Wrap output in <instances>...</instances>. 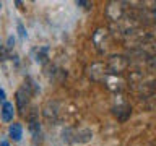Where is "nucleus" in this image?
<instances>
[{"label": "nucleus", "instance_id": "nucleus-7", "mask_svg": "<svg viewBox=\"0 0 156 146\" xmlns=\"http://www.w3.org/2000/svg\"><path fill=\"white\" fill-rule=\"evenodd\" d=\"M3 58H5V55H3V49L0 47V60H3Z\"/></svg>", "mask_w": 156, "mask_h": 146}, {"label": "nucleus", "instance_id": "nucleus-5", "mask_svg": "<svg viewBox=\"0 0 156 146\" xmlns=\"http://www.w3.org/2000/svg\"><path fill=\"white\" fill-rule=\"evenodd\" d=\"M5 97H7V96H5V91L2 89V88H0V102H2V104L5 102Z\"/></svg>", "mask_w": 156, "mask_h": 146}, {"label": "nucleus", "instance_id": "nucleus-1", "mask_svg": "<svg viewBox=\"0 0 156 146\" xmlns=\"http://www.w3.org/2000/svg\"><path fill=\"white\" fill-rule=\"evenodd\" d=\"M28 91L24 89V88H21V89H18L16 91V106H18V109L20 112H23L24 109H26V106H28Z\"/></svg>", "mask_w": 156, "mask_h": 146}, {"label": "nucleus", "instance_id": "nucleus-8", "mask_svg": "<svg viewBox=\"0 0 156 146\" xmlns=\"http://www.w3.org/2000/svg\"><path fill=\"white\" fill-rule=\"evenodd\" d=\"M0 146H10V144L7 143V141H2V143H0Z\"/></svg>", "mask_w": 156, "mask_h": 146}, {"label": "nucleus", "instance_id": "nucleus-9", "mask_svg": "<svg viewBox=\"0 0 156 146\" xmlns=\"http://www.w3.org/2000/svg\"><path fill=\"white\" fill-rule=\"evenodd\" d=\"M0 7H2V3H0Z\"/></svg>", "mask_w": 156, "mask_h": 146}, {"label": "nucleus", "instance_id": "nucleus-2", "mask_svg": "<svg viewBox=\"0 0 156 146\" xmlns=\"http://www.w3.org/2000/svg\"><path fill=\"white\" fill-rule=\"evenodd\" d=\"M13 114H15L13 104H12V102H7V101H5L3 106H2V120H3V122L13 120Z\"/></svg>", "mask_w": 156, "mask_h": 146}, {"label": "nucleus", "instance_id": "nucleus-3", "mask_svg": "<svg viewBox=\"0 0 156 146\" xmlns=\"http://www.w3.org/2000/svg\"><path fill=\"white\" fill-rule=\"evenodd\" d=\"M23 136V128L20 123H13L12 127H10V138H12L13 141H20Z\"/></svg>", "mask_w": 156, "mask_h": 146}, {"label": "nucleus", "instance_id": "nucleus-6", "mask_svg": "<svg viewBox=\"0 0 156 146\" xmlns=\"http://www.w3.org/2000/svg\"><path fill=\"white\" fill-rule=\"evenodd\" d=\"M13 42H15V41H13V37L10 36V37H8V46H7V47H8V49H12V47H13Z\"/></svg>", "mask_w": 156, "mask_h": 146}, {"label": "nucleus", "instance_id": "nucleus-4", "mask_svg": "<svg viewBox=\"0 0 156 146\" xmlns=\"http://www.w3.org/2000/svg\"><path fill=\"white\" fill-rule=\"evenodd\" d=\"M18 33H20V36H21L23 39L26 37V29H24V26L21 23H18Z\"/></svg>", "mask_w": 156, "mask_h": 146}]
</instances>
